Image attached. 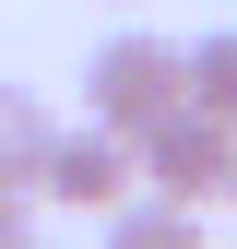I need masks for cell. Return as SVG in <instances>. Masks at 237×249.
I'll return each instance as SVG.
<instances>
[{"label": "cell", "instance_id": "ba28073f", "mask_svg": "<svg viewBox=\"0 0 237 249\" xmlns=\"http://www.w3.org/2000/svg\"><path fill=\"white\" fill-rule=\"evenodd\" d=\"M225 202H237V131H225Z\"/></svg>", "mask_w": 237, "mask_h": 249}, {"label": "cell", "instance_id": "5b68a950", "mask_svg": "<svg viewBox=\"0 0 237 249\" xmlns=\"http://www.w3.org/2000/svg\"><path fill=\"white\" fill-rule=\"evenodd\" d=\"M48 95H24V83H0V190H36V166H48Z\"/></svg>", "mask_w": 237, "mask_h": 249}, {"label": "cell", "instance_id": "6da1fadb", "mask_svg": "<svg viewBox=\"0 0 237 249\" xmlns=\"http://www.w3.org/2000/svg\"><path fill=\"white\" fill-rule=\"evenodd\" d=\"M178 107V36H107L95 59H83V119L95 131H118V142H142L154 119Z\"/></svg>", "mask_w": 237, "mask_h": 249}, {"label": "cell", "instance_id": "277c9868", "mask_svg": "<svg viewBox=\"0 0 237 249\" xmlns=\"http://www.w3.org/2000/svg\"><path fill=\"white\" fill-rule=\"evenodd\" d=\"M178 107H202L214 131H237V24L202 48H178Z\"/></svg>", "mask_w": 237, "mask_h": 249}, {"label": "cell", "instance_id": "8992f818", "mask_svg": "<svg viewBox=\"0 0 237 249\" xmlns=\"http://www.w3.org/2000/svg\"><path fill=\"white\" fill-rule=\"evenodd\" d=\"M107 249H202V213H178V202H154V190H131L107 213Z\"/></svg>", "mask_w": 237, "mask_h": 249}, {"label": "cell", "instance_id": "9c48e42d", "mask_svg": "<svg viewBox=\"0 0 237 249\" xmlns=\"http://www.w3.org/2000/svg\"><path fill=\"white\" fill-rule=\"evenodd\" d=\"M24 249H48V237H24Z\"/></svg>", "mask_w": 237, "mask_h": 249}, {"label": "cell", "instance_id": "52a82bcc", "mask_svg": "<svg viewBox=\"0 0 237 249\" xmlns=\"http://www.w3.org/2000/svg\"><path fill=\"white\" fill-rule=\"evenodd\" d=\"M36 237V190H0V249H24Z\"/></svg>", "mask_w": 237, "mask_h": 249}, {"label": "cell", "instance_id": "7a4b0ae2", "mask_svg": "<svg viewBox=\"0 0 237 249\" xmlns=\"http://www.w3.org/2000/svg\"><path fill=\"white\" fill-rule=\"evenodd\" d=\"M131 178H142L154 202H178V213H202V202H225V131H214L202 107H166L154 131L131 142Z\"/></svg>", "mask_w": 237, "mask_h": 249}, {"label": "cell", "instance_id": "3957f363", "mask_svg": "<svg viewBox=\"0 0 237 249\" xmlns=\"http://www.w3.org/2000/svg\"><path fill=\"white\" fill-rule=\"evenodd\" d=\"M36 202H59V213H118L131 202V142L118 131H48V166H36Z\"/></svg>", "mask_w": 237, "mask_h": 249}]
</instances>
